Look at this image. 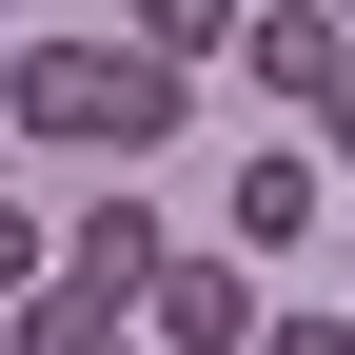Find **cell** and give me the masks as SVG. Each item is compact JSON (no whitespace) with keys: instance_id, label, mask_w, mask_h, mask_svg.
Listing matches in <instances>:
<instances>
[{"instance_id":"6da1fadb","label":"cell","mask_w":355,"mask_h":355,"mask_svg":"<svg viewBox=\"0 0 355 355\" xmlns=\"http://www.w3.org/2000/svg\"><path fill=\"white\" fill-rule=\"evenodd\" d=\"M0 119L20 139H79V158H158L178 139V60H139V40H20L0 60Z\"/></svg>"},{"instance_id":"7a4b0ae2","label":"cell","mask_w":355,"mask_h":355,"mask_svg":"<svg viewBox=\"0 0 355 355\" xmlns=\"http://www.w3.org/2000/svg\"><path fill=\"white\" fill-rule=\"evenodd\" d=\"M158 198H99V217H79V237H60V277H40L20 296V316H139V296H158Z\"/></svg>"},{"instance_id":"3957f363","label":"cell","mask_w":355,"mask_h":355,"mask_svg":"<svg viewBox=\"0 0 355 355\" xmlns=\"http://www.w3.org/2000/svg\"><path fill=\"white\" fill-rule=\"evenodd\" d=\"M237 336H257L237 257H158V355H237Z\"/></svg>"},{"instance_id":"277c9868","label":"cell","mask_w":355,"mask_h":355,"mask_svg":"<svg viewBox=\"0 0 355 355\" xmlns=\"http://www.w3.org/2000/svg\"><path fill=\"white\" fill-rule=\"evenodd\" d=\"M237 237H257V257L316 237V158H257V178H237Z\"/></svg>"},{"instance_id":"5b68a950","label":"cell","mask_w":355,"mask_h":355,"mask_svg":"<svg viewBox=\"0 0 355 355\" xmlns=\"http://www.w3.org/2000/svg\"><path fill=\"white\" fill-rule=\"evenodd\" d=\"M139 60H178V79L237 60V0H139Z\"/></svg>"},{"instance_id":"8992f818","label":"cell","mask_w":355,"mask_h":355,"mask_svg":"<svg viewBox=\"0 0 355 355\" xmlns=\"http://www.w3.org/2000/svg\"><path fill=\"white\" fill-rule=\"evenodd\" d=\"M296 119H316V139L355 158V40H316V60H296Z\"/></svg>"},{"instance_id":"52a82bcc","label":"cell","mask_w":355,"mask_h":355,"mask_svg":"<svg viewBox=\"0 0 355 355\" xmlns=\"http://www.w3.org/2000/svg\"><path fill=\"white\" fill-rule=\"evenodd\" d=\"M40 277H60V257H40V217L0 198V296H40Z\"/></svg>"},{"instance_id":"ba28073f","label":"cell","mask_w":355,"mask_h":355,"mask_svg":"<svg viewBox=\"0 0 355 355\" xmlns=\"http://www.w3.org/2000/svg\"><path fill=\"white\" fill-rule=\"evenodd\" d=\"M40 355H139V336H119V316H20Z\"/></svg>"},{"instance_id":"9c48e42d","label":"cell","mask_w":355,"mask_h":355,"mask_svg":"<svg viewBox=\"0 0 355 355\" xmlns=\"http://www.w3.org/2000/svg\"><path fill=\"white\" fill-rule=\"evenodd\" d=\"M257 355H355V316H257Z\"/></svg>"}]
</instances>
